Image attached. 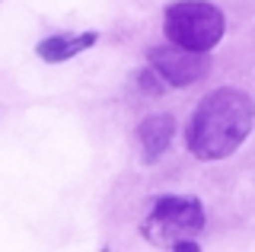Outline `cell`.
<instances>
[{"instance_id": "cell-5", "label": "cell", "mask_w": 255, "mask_h": 252, "mask_svg": "<svg viewBox=\"0 0 255 252\" xmlns=\"http://www.w3.org/2000/svg\"><path fill=\"white\" fill-rule=\"evenodd\" d=\"M96 42H99V32H93V29H86V32H54L35 45V54L45 64H64V61L90 51Z\"/></svg>"}, {"instance_id": "cell-7", "label": "cell", "mask_w": 255, "mask_h": 252, "mask_svg": "<svg viewBox=\"0 0 255 252\" xmlns=\"http://www.w3.org/2000/svg\"><path fill=\"white\" fill-rule=\"evenodd\" d=\"M137 90L143 93V96H159V93L166 90V83H163V77H159L156 70L147 64V67L137 74Z\"/></svg>"}, {"instance_id": "cell-2", "label": "cell", "mask_w": 255, "mask_h": 252, "mask_svg": "<svg viewBox=\"0 0 255 252\" xmlns=\"http://www.w3.org/2000/svg\"><path fill=\"white\" fill-rule=\"evenodd\" d=\"M163 32L172 45L188 51H211L220 45L227 32V16L220 6L204 3V0H179L166 6Z\"/></svg>"}, {"instance_id": "cell-1", "label": "cell", "mask_w": 255, "mask_h": 252, "mask_svg": "<svg viewBox=\"0 0 255 252\" xmlns=\"http://www.w3.org/2000/svg\"><path fill=\"white\" fill-rule=\"evenodd\" d=\"M255 128V99L236 86H217L185 125V147L198 160H227Z\"/></svg>"}, {"instance_id": "cell-3", "label": "cell", "mask_w": 255, "mask_h": 252, "mask_svg": "<svg viewBox=\"0 0 255 252\" xmlns=\"http://www.w3.org/2000/svg\"><path fill=\"white\" fill-rule=\"evenodd\" d=\"M147 64L166 80V86H191L211 70L207 51H188L179 45H153L147 51Z\"/></svg>"}, {"instance_id": "cell-6", "label": "cell", "mask_w": 255, "mask_h": 252, "mask_svg": "<svg viewBox=\"0 0 255 252\" xmlns=\"http://www.w3.org/2000/svg\"><path fill=\"white\" fill-rule=\"evenodd\" d=\"M172 137H175V118L169 112H153L137 125V140H140V150H143V160L147 163L159 160V156L169 150Z\"/></svg>"}, {"instance_id": "cell-4", "label": "cell", "mask_w": 255, "mask_h": 252, "mask_svg": "<svg viewBox=\"0 0 255 252\" xmlns=\"http://www.w3.org/2000/svg\"><path fill=\"white\" fill-rule=\"evenodd\" d=\"M150 220L156 227V236L201 233L204 230V204L195 195H159L150 208Z\"/></svg>"}, {"instance_id": "cell-8", "label": "cell", "mask_w": 255, "mask_h": 252, "mask_svg": "<svg viewBox=\"0 0 255 252\" xmlns=\"http://www.w3.org/2000/svg\"><path fill=\"white\" fill-rule=\"evenodd\" d=\"M172 249H175V252H198L201 246H198L195 240H185V236H179V240H172Z\"/></svg>"}]
</instances>
